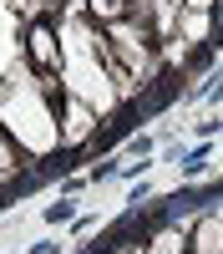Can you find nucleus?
<instances>
[{
	"instance_id": "obj_1",
	"label": "nucleus",
	"mask_w": 223,
	"mask_h": 254,
	"mask_svg": "<svg viewBox=\"0 0 223 254\" xmlns=\"http://www.w3.org/2000/svg\"><path fill=\"white\" fill-rule=\"evenodd\" d=\"M31 56L41 61V66L51 61V31H46V26H36V31H31Z\"/></svg>"
},
{
	"instance_id": "obj_2",
	"label": "nucleus",
	"mask_w": 223,
	"mask_h": 254,
	"mask_svg": "<svg viewBox=\"0 0 223 254\" xmlns=\"http://www.w3.org/2000/svg\"><path fill=\"white\" fill-rule=\"evenodd\" d=\"M198 254H218V229H213V224H203V234H198Z\"/></svg>"
},
{
	"instance_id": "obj_3",
	"label": "nucleus",
	"mask_w": 223,
	"mask_h": 254,
	"mask_svg": "<svg viewBox=\"0 0 223 254\" xmlns=\"http://www.w3.org/2000/svg\"><path fill=\"white\" fill-rule=\"evenodd\" d=\"M91 10H96V15H122L127 5H122V0H91Z\"/></svg>"
}]
</instances>
